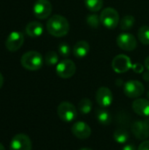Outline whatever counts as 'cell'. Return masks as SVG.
<instances>
[{"label": "cell", "mask_w": 149, "mask_h": 150, "mask_svg": "<svg viewBox=\"0 0 149 150\" xmlns=\"http://www.w3.org/2000/svg\"><path fill=\"white\" fill-rule=\"evenodd\" d=\"M47 30L54 37H63L69 32V23L63 16L55 14L48 18L47 22Z\"/></svg>", "instance_id": "6da1fadb"}, {"label": "cell", "mask_w": 149, "mask_h": 150, "mask_svg": "<svg viewBox=\"0 0 149 150\" xmlns=\"http://www.w3.org/2000/svg\"><path fill=\"white\" fill-rule=\"evenodd\" d=\"M20 63L24 69L30 71H36L42 67L43 57L37 51H28L21 56Z\"/></svg>", "instance_id": "7a4b0ae2"}, {"label": "cell", "mask_w": 149, "mask_h": 150, "mask_svg": "<svg viewBox=\"0 0 149 150\" xmlns=\"http://www.w3.org/2000/svg\"><path fill=\"white\" fill-rule=\"evenodd\" d=\"M101 24L108 29H115L119 24V14L114 8L106 7L100 14Z\"/></svg>", "instance_id": "3957f363"}, {"label": "cell", "mask_w": 149, "mask_h": 150, "mask_svg": "<svg viewBox=\"0 0 149 150\" xmlns=\"http://www.w3.org/2000/svg\"><path fill=\"white\" fill-rule=\"evenodd\" d=\"M57 114L63 122L70 123L76 119L77 109L69 102H61L57 107Z\"/></svg>", "instance_id": "277c9868"}, {"label": "cell", "mask_w": 149, "mask_h": 150, "mask_svg": "<svg viewBox=\"0 0 149 150\" xmlns=\"http://www.w3.org/2000/svg\"><path fill=\"white\" fill-rule=\"evenodd\" d=\"M76 71V66L72 60L65 59L61 61L56 65V74L63 79L72 77Z\"/></svg>", "instance_id": "5b68a950"}, {"label": "cell", "mask_w": 149, "mask_h": 150, "mask_svg": "<svg viewBox=\"0 0 149 150\" xmlns=\"http://www.w3.org/2000/svg\"><path fill=\"white\" fill-rule=\"evenodd\" d=\"M34 16L39 19H45L52 13V4L49 0H37L32 7Z\"/></svg>", "instance_id": "8992f818"}, {"label": "cell", "mask_w": 149, "mask_h": 150, "mask_svg": "<svg viewBox=\"0 0 149 150\" xmlns=\"http://www.w3.org/2000/svg\"><path fill=\"white\" fill-rule=\"evenodd\" d=\"M145 91L144 85L137 80H130L124 84V92L130 98H138Z\"/></svg>", "instance_id": "52a82bcc"}, {"label": "cell", "mask_w": 149, "mask_h": 150, "mask_svg": "<svg viewBox=\"0 0 149 150\" xmlns=\"http://www.w3.org/2000/svg\"><path fill=\"white\" fill-rule=\"evenodd\" d=\"M112 67L116 73L122 74L127 72L133 67L131 59L126 54H118L112 62Z\"/></svg>", "instance_id": "ba28073f"}, {"label": "cell", "mask_w": 149, "mask_h": 150, "mask_svg": "<svg viewBox=\"0 0 149 150\" xmlns=\"http://www.w3.org/2000/svg\"><path fill=\"white\" fill-rule=\"evenodd\" d=\"M25 40L24 34L18 31L11 32L5 40V47L10 52L18 51L23 45Z\"/></svg>", "instance_id": "9c48e42d"}, {"label": "cell", "mask_w": 149, "mask_h": 150, "mask_svg": "<svg viewBox=\"0 0 149 150\" xmlns=\"http://www.w3.org/2000/svg\"><path fill=\"white\" fill-rule=\"evenodd\" d=\"M32 141L25 134H16L11 141L10 150H32Z\"/></svg>", "instance_id": "30bf717a"}, {"label": "cell", "mask_w": 149, "mask_h": 150, "mask_svg": "<svg viewBox=\"0 0 149 150\" xmlns=\"http://www.w3.org/2000/svg\"><path fill=\"white\" fill-rule=\"evenodd\" d=\"M118 46L124 51H133L137 47V40L135 37L128 33H120L117 38Z\"/></svg>", "instance_id": "8fae6325"}, {"label": "cell", "mask_w": 149, "mask_h": 150, "mask_svg": "<svg viewBox=\"0 0 149 150\" xmlns=\"http://www.w3.org/2000/svg\"><path fill=\"white\" fill-rule=\"evenodd\" d=\"M96 100L97 104L103 108L110 106L113 101V95L112 91L107 87H100L97 91Z\"/></svg>", "instance_id": "7c38bea8"}, {"label": "cell", "mask_w": 149, "mask_h": 150, "mask_svg": "<svg viewBox=\"0 0 149 150\" xmlns=\"http://www.w3.org/2000/svg\"><path fill=\"white\" fill-rule=\"evenodd\" d=\"M72 134L80 140L88 139L91 134L90 127L83 121H77L72 125L71 127Z\"/></svg>", "instance_id": "4fadbf2b"}, {"label": "cell", "mask_w": 149, "mask_h": 150, "mask_svg": "<svg viewBox=\"0 0 149 150\" xmlns=\"http://www.w3.org/2000/svg\"><path fill=\"white\" fill-rule=\"evenodd\" d=\"M134 136L141 141H146L149 137V126L146 120H138L132 125Z\"/></svg>", "instance_id": "5bb4252c"}, {"label": "cell", "mask_w": 149, "mask_h": 150, "mask_svg": "<svg viewBox=\"0 0 149 150\" xmlns=\"http://www.w3.org/2000/svg\"><path fill=\"white\" fill-rule=\"evenodd\" d=\"M135 113L142 117H149V100L146 98H137L132 105Z\"/></svg>", "instance_id": "9a60e30c"}, {"label": "cell", "mask_w": 149, "mask_h": 150, "mask_svg": "<svg viewBox=\"0 0 149 150\" xmlns=\"http://www.w3.org/2000/svg\"><path fill=\"white\" fill-rule=\"evenodd\" d=\"M44 28L41 23L38 21H32L28 23L25 26V33L29 37L32 38H37L41 36L43 33Z\"/></svg>", "instance_id": "2e32d148"}, {"label": "cell", "mask_w": 149, "mask_h": 150, "mask_svg": "<svg viewBox=\"0 0 149 150\" xmlns=\"http://www.w3.org/2000/svg\"><path fill=\"white\" fill-rule=\"evenodd\" d=\"M90 49V44L86 40H79L73 47V54L76 58H83L89 54Z\"/></svg>", "instance_id": "e0dca14e"}, {"label": "cell", "mask_w": 149, "mask_h": 150, "mask_svg": "<svg viewBox=\"0 0 149 150\" xmlns=\"http://www.w3.org/2000/svg\"><path fill=\"white\" fill-rule=\"evenodd\" d=\"M96 116H97V121L103 126H109L112 123V119L111 113L104 108L98 109L96 112Z\"/></svg>", "instance_id": "ac0fdd59"}, {"label": "cell", "mask_w": 149, "mask_h": 150, "mask_svg": "<svg viewBox=\"0 0 149 150\" xmlns=\"http://www.w3.org/2000/svg\"><path fill=\"white\" fill-rule=\"evenodd\" d=\"M113 139L115 140L116 142H118L119 144H124L129 139V133L127 130H126L124 128H119V129L115 130V132L113 134Z\"/></svg>", "instance_id": "d6986e66"}, {"label": "cell", "mask_w": 149, "mask_h": 150, "mask_svg": "<svg viewBox=\"0 0 149 150\" xmlns=\"http://www.w3.org/2000/svg\"><path fill=\"white\" fill-rule=\"evenodd\" d=\"M135 23V18L133 15H126L122 18V19L119 22L120 28L123 31H127L132 29V27L134 25Z\"/></svg>", "instance_id": "ffe728a7"}, {"label": "cell", "mask_w": 149, "mask_h": 150, "mask_svg": "<svg viewBox=\"0 0 149 150\" xmlns=\"http://www.w3.org/2000/svg\"><path fill=\"white\" fill-rule=\"evenodd\" d=\"M85 6L92 12L100 11L104 5V0H84Z\"/></svg>", "instance_id": "44dd1931"}, {"label": "cell", "mask_w": 149, "mask_h": 150, "mask_svg": "<svg viewBox=\"0 0 149 150\" xmlns=\"http://www.w3.org/2000/svg\"><path fill=\"white\" fill-rule=\"evenodd\" d=\"M92 109V102L89 98H83L78 103V111L82 114H88Z\"/></svg>", "instance_id": "7402d4cb"}, {"label": "cell", "mask_w": 149, "mask_h": 150, "mask_svg": "<svg viewBox=\"0 0 149 150\" xmlns=\"http://www.w3.org/2000/svg\"><path fill=\"white\" fill-rule=\"evenodd\" d=\"M138 38L144 45H149V26L143 25L138 31Z\"/></svg>", "instance_id": "603a6c76"}, {"label": "cell", "mask_w": 149, "mask_h": 150, "mask_svg": "<svg viewBox=\"0 0 149 150\" xmlns=\"http://www.w3.org/2000/svg\"><path fill=\"white\" fill-rule=\"evenodd\" d=\"M45 63L48 66L57 65L59 63V56L56 52L54 51H48L44 58Z\"/></svg>", "instance_id": "cb8c5ba5"}, {"label": "cell", "mask_w": 149, "mask_h": 150, "mask_svg": "<svg viewBox=\"0 0 149 150\" xmlns=\"http://www.w3.org/2000/svg\"><path fill=\"white\" fill-rule=\"evenodd\" d=\"M86 22L87 24L92 27V28H97L101 23V20H100V16H98L97 14L96 13H93V14H90L87 16L86 18Z\"/></svg>", "instance_id": "d4e9b609"}, {"label": "cell", "mask_w": 149, "mask_h": 150, "mask_svg": "<svg viewBox=\"0 0 149 150\" xmlns=\"http://www.w3.org/2000/svg\"><path fill=\"white\" fill-rule=\"evenodd\" d=\"M59 54L63 57H68L71 53V48L69 45L66 42H61L58 46Z\"/></svg>", "instance_id": "484cf974"}, {"label": "cell", "mask_w": 149, "mask_h": 150, "mask_svg": "<svg viewBox=\"0 0 149 150\" xmlns=\"http://www.w3.org/2000/svg\"><path fill=\"white\" fill-rule=\"evenodd\" d=\"M132 69H133V71L135 72V73H137V74H141V73H142L143 72V70H144V67H143V65H141V63H134V64H133V67H132Z\"/></svg>", "instance_id": "4316f807"}, {"label": "cell", "mask_w": 149, "mask_h": 150, "mask_svg": "<svg viewBox=\"0 0 149 150\" xmlns=\"http://www.w3.org/2000/svg\"><path fill=\"white\" fill-rule=\"evenodd\" d=\"M138 150H149V140H146L140 144Z\"/></svg>", "instance_id": "83f0119b"}, {"label": "cell", "mask_w": 149, "mask_h": 150, "mask_svg": "<svg viewBox=\"0 0 149 150\" xmlns=\"http://www.w3.org/2000/svg\"><path fill=\"white\" fill-rule=\"evenodd\" d=\"M122 150H137V149H136L135 146H133V145H132V144H128V145H126V146L123 148V149Z\"/></svg>", "instance_id": "f1b7e54d"}, {"label": "cell", "mask_w": 149, "mask_h": 150, "mask_svg": "<svg viewBox=\"0 0 149 150\" xmlns=\"http://www.w3.org/2000/svg\"><path fill=\"white\" fill-rule=\"evenodd\" d=\"M143 79H144L145 81H147V82H149V71L148 70L143 74Z\"/></svg>", "instance_id": "f546056e"}, {"label": "cell", "mask_w": 149, "mask_h": 150, "mask_svg": "<svg viewBox=\"0 0 149 150\" xmlns=\"http://www.w3.org/2000/svg\"><path fill=\"white\" fill-rule=\"evenodd\" d=\"M144 65H145V68L149 71V56H148L146 59H145V62H144Z\"/></svg>", "instance_id": "4dcf8cb0"}, {"label": "cell", "mask_w": 149, "mask_h": 150, "mask_svg": "<svg viewBox=\"0 0 149 150\" xmlns=\"http://www.w3.org/2000/svg\"><path fill=\"white\" fill-rule=\"evenodd\" d=\"M3 84H4V76H3V75L0 73V89L2 88Z\"/></svg>", "instance_id": "1f68e13d"}, {"label": "cell", "mask_w": 149, "mask_h": 150, "mask_svg": "<svg viewBox=\"0 0 149 150\" xmlns=\"http://www.w3.org/2000/svg\"><path fill=\"white\" fill-rule=\"evenodd\" d=\"M0 150H5L4 147V145H3L2 143H0Z\"/></svg>", "instance_id": "d6a6232c"}, {"label": "cell", "mask_w": 149, "mask_h": 150, "mask_svg": "<svg viewBox=\"0 0 149 150\" xmlns=\"http://www.w3.org/2000/svg\"><path fill=\"white\" fill-rule=\"evenodd\" d=\"M79 150H92L91 149H89V148H83V149H81Z\"/></svg>", "instance_id": "836d02e7"}, {"label": "cell", "mask_w": 149, "mask_h": 150, "mask_svg": "<svg viewBox=\"0 0 149 150\" xmlns=\"http://www.w3.org/2000/svg\"><path fill=\"white\" fill-rule=\"evenodd\" d=\"M146 122L148 123V125L149 126V117H147V120H146Z\"/></svg>", "instance_id": "e575fe53"}, {"label": "cell", "mask_w": 149, "mask_h": 150, "mask_svg": "<svg viewBox=\"0 0 149 150\" xmlns=\"http://www.w3.org/2000/svg\"><path fill=\"white\" fill-rule=\"evenodd\" d=\"M147 96H148V100H149V91L148 92V94H147Z\"/></svg>", "instance_id": "d590c367"}]
</instances>
